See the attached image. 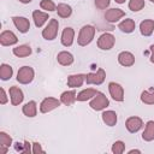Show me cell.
I'll return each mask as SVG.
<instances>
[{"label": "cell", "mask_w": 154, "mask_h": 154, "mask_svg": "<svg viewBox=\"0 0 154 154\" xmlns=\"http://www.w3.org/2000/svg\"><path fill=\"white\" fill-rule=\"evenodd\" d=\"M119 28H120L123 31H125V32H131V31L134 30V28H135V24H134L132 20L126 19L125 22H123V23L119 24Z\"/></svg>", "instance_id": "cell-12"}, {"label": "cell", "mask_w": 154, "mask_h": 154, "mask_svg": "<svg viewBox=\"0 0 154 154\" xmlns=\"http://www.w3.org/2000/svg\"><path fill=\"white\" fill-rule=\"evenodd\" d=\"M120 16H123V12L122 11H118V10H111L106 14V17L108 18V20H117V18L120 17Z\"/></svg>", "instance_id": "cell-20"}, {"label": "cell", "mask_w": 154, "mask_h": 154, "mask_svg": "<svg viewBox=\"0 0 154 154\" xmlns=\"http://www.w3.org/2000/svg\"><path fill=\"white\" fill-rule=\"evenodd\" d=\"M117 2H119V4H122V2H124V0H116Z\"/></svg>", "instance_id": "cell-26"}, {"label": "cell", "mask_w": 154, "mask_h": 154, "mask_svg": "<svg viewBox=\"0 0 154 154\" xmlns=\"http://www.w3.org/2000/svg\"><path fill=\"white\" fill-rule=\"evenodd\" d=\"M13 52H14V54H17V55H28V54H30L31 49H30V47H28V46H22V47L14 48Z\"/></svg>", "instance_id": "cell-19"}, {"label": "cell", "mask_w": 154, "mask_h": 154, "mask_svg": "<svg viewBox=\"0 0 154 154\" xmlns=\"http://www.w3.org/2000/svg\"><path fill=\"white\" fill-rule=\"evenodd\" d=\"M119 61L122 65H131L134 63V57L128 52H123L119 54Z\"/></svg>", "instance_id": "cell-9"}, {"label": "cell", "mask_w": 154, "mask_h": 154, "mask_svg": "<svg viewBox=\"0 0 154 154\" xmlns=\"http://www.w3.org/2000/svg\"><path fill=\"white\" fill-rule=\"evenodd\" d=\"M13 20H14V24L17 25V28L22 31V32H25V31H28V29H29V22L25 19V18H22V17H14L13 18Z\"/></svg>", "instance_id": "cell-6"}, {"label": "cell", "mask_w": 154, "mask_h": 154, "mask_svg": "<svg viewBox=\"0 0 154 154\" xmlns=\"http://www.w3.org/2000/svg\"><path fill=\"white\" fill-rule=\"evenodd\" d=\"M55 26H57V22H55V20H52L51 24L47 26V29L43 31V36H45L47 40H52V38L55 36V32H57Z\"/></svg>", "instance_id": "cell-5"}, {"label": "cell", "mask_w": 154, "mask_h": 154, "mask_svg": "<svg viewBox=\"0 0 154 154\" xmlns=\"http://www.w3.org/2000/svg\"><path fill=\"white\" fill-rule=\"evenodd\" d=\"M58 13L61 17H67V16L71 14V8L67 5H59L58 6Z\"/></svg>", "instance_id": "cell-18"}, {"label": "cell", "mask_w": 154, "mask_h": 154, "mask_svg": "<svg viewBox=\"0 0 154 154\" xmlns=\"http://www.w3.org/2000/svg\"><path fill=\"white\" fill-rule=\"evenodd\" d=\"M11 75H12V69L7 65H2L1 66V78L7 79L8 77H11Z\"/></svg>", "instance_id": "cell-21"}, {"label": "cell", "mask_w": 154, "mask_h": 154, "mask_svg": "<svg viewBox=\"0 0 154 154\" xmlns=\"http://www.w3.org/2000/svg\"><path fill=\"white\" fill-rule=\"evenodd\" d=\"M113 45V36L112 35H102L99 40V46L102 48V49H109Z\"/></svg>", "instance_id": "cell-3"}, {"label": "cell", "mask_w": 154, "mask_h": 154, "mask_svg": "<svg viewBox=\"0 0 154 154\" xmlns=\"http://www.w3.org/2000/svg\"><path fill=\"white\" fill-rule=\"evenodd\" d=\"M107 105H108V100L102 94H99V96L94 101H91V103H90V106L93 108H95V109H101Z\"/></svg>", "instance_id": "cell-4"}, {"label": "cell", "mask_w": 154, "mask_h": 154, "mask_svg": "<svg viewBox=\"0 0 154 154\" xmlns=\"http://www.w3.org/2000/svg\"><path fill=\"white\" fill-rule=\"evenodd\" d=\"M61 100L66 105H70L75 100V91H67V93H64L63 96H61Z\"/></svg>", "instance_id": "cell-17"}, {"label": "cell", "mask_w": 154, "mask_h": 154, "mask_svg": "<svg viewBox=\"0 0 154 154\" xmlns=\"http://www.w3.org/2000/svg\"><path fill=\"white\" fill-rule=\"evenodd\" d=\"M11 94H12V103L13 105H17L23 100V95H22V91L19 89L12 88L11 89Z\"/></svg>", "instance_id": "cell-11"}, {"label": "cell", "mask_w": 154, "mask_h": 154, "mask_svg": "<svg viewBox=\"0 0 154 154\" xmlns=\"http://www.w3.org/2000/svg\"><path fill=\"white\" fill-rule=\"evenodd\" d=\"M150 49H152V52H153V57H152V61L154 63V46H152V47H150Z\"/></svg>", "instance_id": "cell-25"}, {"label": "cell", "mask_w": 154, "mask_h": 154, "mask_svg": "<svg viewBox=\"0 0 154 154\" xmlns=\"http://www.w3.org/2000/svg\"><path fill=\"white\" fill-rule=\"evenodd\" d=\"M102 116H103V120H105L108 125H113V124L116 123V120H117L116 113H113V112H105Z\"/></svg>", "instance_id": "cell-16"}, {"label": "cell", "mask_w": 154, "mask_h": 154, "mask_svg": "<svg viewBox=\"0 0 154 154\" xmlns=\"http://www.w3.org/2000/svg\"><path fill=\"white\" fill-rule=\"evenodd\" d=\"M143 6V0H131L130 1V8L132 11H138Z\"/></svg>", "instance_id": "cell-22"}, {"label": "cell", "mask_w": 154, "mask_h": 154, "mask_svg": "<svg viewBox=\"0 0 154 154\" xmlns=\"http://www.w3.org/2000/svg\"><path fill=\"white\" fill-rule=\"evenodd\" d=\"M109 91H111V94H112L114 100H118V101L123 100V90H122L119 84L109 83Z\"/></svg>", "instance_id": "cell-2"}, {"label": "cell", "mask_w": 154, "mask_h": 154, "mask_svg": "<svg viewBox=\"0 0 154 154\" xmlns=\"http://www.w3.org/2000/svg\"><path fill=\"white\" fill-rule=\"evenodd\" d=\"M34 18H35V24L36 26H41L43 24V22L47 19V14H43L38 11H35L34 12Z\"/></svg>", "instance_id": "cell-14"}, {"label": "cell", "mask_w": 154, "mask_h": 154, "mask_svg": "<svg viewBox=\"0 0 154 154\" xmlns=\"http://www.w3.org/2000/svg\"><path fill=\"white\" fill-rule=\"evenodd\" d=\"M93 94H96V91H95V90H91V89H88V90L81 93L77 99H78V100H85V99H89L90 95H93Z\"/></svg>", "instance_id": "cell-23"}, {"label": "cell", "mask_w": 154, "mask_h": 154, "mask_svg": "<svg viewBox=\"0 0 154 154\" xmlns=\"http://www.w3.org/2000/svg\"><path fill=\"white\" fill-rule=\"evenodd\" d=\"M154 28V22L153 20H144L141 23V32L143 35H150L152 34V30Z\"/></svg>", "instance_id": "cell-8"}, {"label": "cell", "mask_w": 154, "mask_h": 154, "mask_svg": "<svg viewBox=\"0 0 154 154\" xmlns=\"http://www.w3.org/2000/svg\"><path fill=\"white\" fill-rule=\"evenodd\" d=\"M154 137V122H149L147 125V130L143 134V138L144 140H152Z\"/></svg>", "instance_id": "cell-13"}, {"label": "cell", "mask_w": 154, "mask_h": 154, "mask_svg": "<svg viewBox=\"0 0 154 154\" xmlns=\"http://www.w3.org/2000/svg\"><path fill=\"white\" fill-rule=\"evenodd\" d=\"M72 36H73V31L71 28H66L64 34H63V43L65 46H70L72 43Z\"/></svg>", "instance_id": "cell-10"}, {"label": "cell", "mask_w": 154, "mask_h": 154, "mask_svg": "<svg viewBox=\"0 0 154 154\" xmlns=\"http://www.w3.org/2000/svg\"><path fill=\"white\" fill-rule=\"evenodd\" d=\"M41 7L47 8V10H49V11H53V10H54V4L51 2V1H48V0H43V1L41 2Z\"/></svg>", "instance_id": "cell-24"}, {"label": "cell", "mask_w": 154, "mask_h": 154, "mask_svg": "<svg viewBox=\"0 0 154 154\" xmlns=\"http://www.w3.org/2000/svg\"><path fill=\"white\" fill-rule=\"evenodd\" d=\"M23 111H24V113H25L26 116H29V117H34V116H35V112H36V111H35V102L31 101V102L26 103V105L24 106Z\"/></svg>", "instance_id": "cell-15"}, {"label": "cell", "mask_w": 154, "mask_h": 154, "mask_svg": "<svg viewBox=\"0 0 154 154\" xmlns=\"http://www.w3.org/2000/svg\"><path fill=\"white\" fill-rule=\"evenodd\" d=\"M18 81L23 82V83H28L32 79V70L24 66L19 72H18V77H17Z\"/></svg>", "instance_id": "cell-1"}, {"label": "cell", "mask_w": 154, "mask_h": 154, "mask_svg": "<svg viewBox=\"0 0 154 154\" xmlns=\"http://www.w3.org/2000/svg\"><path fill=\"white\" fill-rule=\"evenodd\" d=\"M59 106V101L54 100V99H46L43 102H42V106H41V111L42 112H47L54 107Z\"/></svg>", "instance_id": "cell-7"}, {"label": "cell", "mask_w": 154, "mask_h": 154, "mask_svg": "<svg viewBox=\"0 0 154 154\" xmlns=\"http://www.w3.org/2000/svg\"><path fill=\"white\" fill-rule=\"evenodd\" d=\"M22 2H29V1H31V0H20Z\"/></svg>", "instance_id": "cell-27"}]
</instances>
